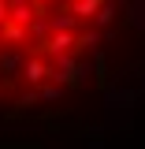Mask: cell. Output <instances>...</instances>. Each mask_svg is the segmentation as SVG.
I'll return each instance as SVG.
<instances>
[{"label": "cell", "mask_w": 145, "mask_h": 149, "mask_svg": "<svg viewBox=\"0 0 145 149\" xmlns=\"http://www.w3.org/2000/svg\"><path fill=\"white\" fill-rule=\"evenodd\" d=\"M115 0H0V104L49 101L86 71Z\"/></svg>", "instance_id": "cell-1"}]
</instances>
